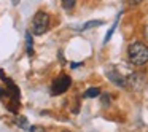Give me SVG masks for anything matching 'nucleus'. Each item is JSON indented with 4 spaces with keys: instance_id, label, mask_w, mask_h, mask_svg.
Instances as JSON below:
<instances>
[{
    "instance_id": "4",
    "label": "nucleus",
    "mask_w": 148,
    "mask_h": 132,
    "mask_svg": "<svg viewBox=\"0 0 148 132\" xmlns=\"http://www.w3.org/2000/svg\"><path fill=\"white\" fill-rule=\"evenodd\" d=\"M105 75H107V78H108L112 83H115L118 88H126L127 86V78H124L121 73H118V70H115V68L107 70Z\"/></svg>"
},
{
    "instance_id": "7",
    "label": "nucleus",
    "mask_w": 148,
    "mask_h": 132,
    "mask_svg": "<svg viewBox=\"0 0 148 132\" xmlns=\"http://www.w3.org/2000/svg\"><path fill=\"white\" fill-rule=\"evenodd\" d=\"M26 48H27V54L32 56L34 54V42H32V34L30 32L26 34Z\"/></svg>"
},
{
    "instance_id": "11",
    "label": "nucleus",
    "mask_w": 148,
    "mask_h": 132,
    "mask_svg": "<svg viewBox=\"0 0 148 132\" xmlns=\"http://www.w3.org/2000/svg\"><path fill=\"white\" fill-rule=\"evenodd\" d=\"M16 124L23 129H27V119L24 116H19V118H16Z\"/></svg>"
},
{
    "instance_id": "14",
    "label": "nucleus",
    "mask_w": 148,
    "mask_h": 132,
    "mask_svg": "<svg viewBox=\"0 0 148 132\" xmlns=\"http://www.w3.org/2000/svg\"><path fill=\"white\" fill-rule=\"evenodd\" d=\"M127 2H129L131 5H138L140 2H143V0H127Z\"/></svg>"
},
{
    "instance_id": "10",
    "label": "nucleus",
    "mask_w": 148,
    "mask_h": 132,
    "mask_svg": "<svg viewBox=\"0 0 148 132\" xmlns=\"http://www.w3.org/2000/svg\"><path fill=\"white\" fill-rule=\"evenodd\" d=\"M61 2L65 11H72L75 8V0H61Z\"/></svg>"
},
{
    "instance_id": "2",
    "label": "nucleus",
    "mask_w": 148,
    "mask_h": 132,
    "mask_svg": "<svg viewBox=\"0 0 148 132\" xmlns=\"http://www.w3.org/2000/svg\"><path fill=\"white\" fill-rule=\"evenodd\" d=\"M49 29V14L45 11H37L32 18V32L35 35H43Z\"/></svg>"
},
{
    "instance_id": "3",
    "label": "nucleus",
    "mask_w": 148,
    "mask_h": 132,
    "mask_svg": "<svg viewBox=\"0 0 148 132\" xmlns=\"http://www.w3.org/2000/svg\"><path fill=\"white\" fill-rule=\"evenodd\" d=\"M72 84V80L70 77H67V75H61V77H58L54 81H53V86H51V92L54 94V96H59V94H64L65 91L70 88Z\"/></svg>"
},
{
    "instance_id": "13",
    "label": "nucleus",
    "mask_w": 148,
    "mask_h": 132,
    "mask_svg": "<svg viewBox=\"0 0 148 132\" xmlns=\"http://www.w3.org/2000/svg\"><path fill=\"white\" fill-rule=\"evenodd\" d=\"M108 102H110V96L108 94H103L102 96V103L103 105H108Z\"/></svg>"
},
{
    "instance_id": "16",
    "label": "nucleus",
    "mask_w": 148,
    "mask_h": 132,
    "mask_svg": "<svg viewBox=\"0 0 148 132\" xmlns=\"http://www.w3.org/2000/svg\"><path fill=\"white\" fill-rule=\"evenodd\" d=\"M3 96H8V92L3 91V89H0V97H3Z\"/></svg>"
},
{
    "instance_id": "9",
    "label": "nucleus",
    "mask_w": 148,
    "mask_h": 132,
    "mask_svg": "<svg viewBox=\"0 0 148 132\" xmlns=\"http://www.w3.org/2000/svg\"><path fill=\"white\" fill-rule=\"evenodd\" d=\"M99 26H103V21H89V23H86L83 27H81V30H88L91 29V27H99Z\"/></svg>"
},
{
    "instance_id": "8",
    "label": "nucleus",
    "mask_w": 148,
    "mask_h": 132,
    "mask_svg": "<svg viewBox=\"0 0 148 132\" xmlns=\"http://www.w3.org/2000/svg\"><path fill=\"white\" fill-rule=\"evenodd\" d=\"M119 16H121V13L118 14V16H116V19H115V23H113V26H112V29L108 30V34H107L105 35V38H103V43H107L108 42L110 38H112V35H113V32H115V29H116V26H118V19H119Z\"/></svg>"
},
{
    "instance_id": "17",
    "label": "nucleus",
    "mask_w": 148,
    "mask_h": 132,
    "mask_svg": "<svg viewBox=\"0 0 148 132\" xmlns=\"http://www.w3.org/2000/svg\"><path fill=\"white\" fill-rule=\"evenodd\" d=\"M19 2H21V0H11V3H13V5H14V7H16V5H18V3H19Z\"/></svg>"
},
{
    "instance_id": "18",
    "label": "nucleus",
    "mask_w": 148,
    "mask_h": 132,
    "mask_svg": "<svg viewBox=\"0 0 148 132\" xmlns=\"http://www.w3.org/2000/svg\"><path fill=\"white\" fill-rule=\"evenodd\" d=\"M64 132H69V131H64Z\"/></svg>"
},
{
    "instance_id": "6",
    "label": "nucleus",
    "mask_w": 148,
    "mask_h": 132,
    "mask_svg": "<svg viewBox=\"0 0 148 132\" xmlns=\"http://www.w3.org/2000/svg\"><path fill=\"white\" fill-rule=\"evenodd\" d=\"M99 94H100L99 88H89V89L84 91L83 97H86V99H94V97H99Z\"/></svg>"
},
{
    "instance_id": "5",
    "label": "nucleus",
    "mask_w": 148,
    "mask_h": 132,
    "mask_svg": "<svg viewBox=\"0 0 148 132\" xmlns=\"http://www.w3.org/2000/svg\"><path fill=\"white\" fill-rule=\"evenodd\" d=\"M145 83H147V80H145V77H143V75H140V73H131L127 77V84H131L135 91L143 89Z\"/></svg>"
},
{
    "instance_id": "1",
    "label": "nucleus",
    "mask_w": 148,
    "mask_h": 132,
    "mask_svg": "<svg viewBox=\"0 0 148 132\" xmlns=\"http://www.w3.org/2000/svg\"><path fill=\"white\" fill-rule=\"evenodd\" d=\"M127 57L131 64L143 65L148 62V46L142 42H132L127 46Z\"/></svg>"
},
{
    "instance_id": "15",
    "label": "nucleus",
    "mask_w": 148,
    "mask_h": 132,
    "mask_svg": "<svg viewBox=\"0 0 148 132\" xmlns=\"http://www.w3.org/2000/svg\"><path fill=\"white\" fill-rule=\"evenodd\" d=\"M143 35H145V38H147V42H148V26H145V29H143Z\"/></svg>"
},
{
    "instance_id": "12",
    "label": "nucleus",
    "mask_w": 148,
    "mask_h": 132,
    "mask_svg": "<svg viewBox=\"0 0 148 132\" xmlns=\"http://www.w3.org/2000/svg\"><path fill=\"white\" fill-rule=\"evenodd\" d=\"M29 132H46V129H43L42 126H32L29 129Z\"/></svg>"
}]
</instances>
